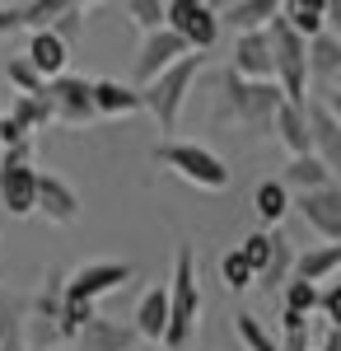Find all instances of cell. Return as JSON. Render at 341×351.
<instances>
[{
  "label": "cell",
  "instance_id": "obj_35",
  "mask_svg": "<svg viewBox=\"0 0 341 351\" xmlns=\"http://www.w3.org/2000/svg\"><path fill=\"white\" fill-rule=\"evenodd\" d=\"M238 253H243V263L253 267V276L266 267V258H271V230H253L248 239L238 243Z\"/></svg>",
  "mask_w": 341,
  "mask_h": 351
},
{
  "label": "cell",
  "instance_id": "obj_6",
  "mask_svg": "<svg viewBox=\"0 0 341 351\" xmlns=\"http://www.w3.org/2000/svg\"><path fill=\"white\" fill-rule=\"evenodd\" d=\"M164 28L168 33H178L183 38L187 52H210L215 43H220V10L215 5H206V0H168L164 5Z\"/></svg>",
  "mask_w": 341,
  "mask_h": 351
},
{
  "label": "cell",
  "instance_id": "obj_12",
  "mask_svg": "<svg viewBox=\"0 0 341 351\" xmlns=\"http://www.w3.org/2000/svg\"><path fill=\"white\" fill-rule=\"evenodd\" d=\"M294 206H299V216L309 230H318L327 243H341V183L323 192H309V197H294Z\"/></svg>",
  "mask_w": 341,
  "mask_h": 351
},
{
  "label": "cell",
  "instance_id": "obj_14",
  "mask_svg": "<svg viewBox=\"0 0 341 351\" xmlns=\"http://www.w3.org/2000/svg\"><path fill=\"white\" fill-rule=\"evenodd\" d=\"M24 56H28V66H33V71H38V75H42L47 84L61 80V75L71 71V47L56 38L52 28H42V33H28Z\"/></svg>",
  "mask_w": 341,
  "mask_h": 351
},
{
  "label": "cell",
  "instance_id": "obj_34",
  "mask_svg": "<svg viewBox=\"0 0 341 351\" xmlns=\"http://www.w3.org/2000/svg\"><path fill=\"white\" fill-rule=\"evenodd\" d=\"M220 281H225V286H229V291L238 295V291H248L257 276H253V267L243 263V253H238V248H229V253L220 258Z\"/></svg>",
  "mask_w": 341,
  "mask_h": 351
},
{
  "label": "cell",
  "instance_id": "obj_44",
  "mask_svg": "<svg viewBox=\"0 0 341 351\" xmlns=\"http://www.w3.org/2000/svg\"><path fill=\"white\" fill-rule=\"evenodd\" d=\"M318 351H341V332H327V342H323Z\"/></svg>",
  "mask_w": 341,
  "mask_h": 351
},
{
  "label": "cell",
  "instance_id": "obj_36",
  "mask_svg": "<svg viewBox=\"0 0 341 351\" xmlns=\"http://www.w3.org/2000/svg\"><path fill=\"white\" fill-rule=\"evenodd\" d=\"M84 14H89V10H84L79 0H71V5H66V14H61V19L52 24V33L61 38V43H66V47H71L79 33H84Z\"/></svg>",
  "mask_w": 341,
  "mask_h": 351
},
{
  "label": "cell",
  "instance_id": "obj_37",
  "mask_svg": "<svg viewBox=\"0 0 341 351\" xmlns=\"http://www.w3.org/2000/svg\"><path fill=\"white\" fill-rule=\"evenodd\" d=\"M318 309H323V319L332 324V332H341V281H332V286L323 291V300H318Z\"/></svg>",
  "mask_w": 341,
  "mask_h": 351
},
{
  "label": "cell",
  "instance_id": "obj_15",
  "mask_svg": "<svg viewBox=\"0 0 341 351\" xmlns=\"http://www.w3.org/2000/svg\"><path fill=\"white\" fill-rule=\"evenodd\" d=\"M136 328L131 324H117V319H103V314H94L89 324L79 328L75 337V351H136Z\"/></svg>",
  "mask_w": 341,
  "mask_h": 351
},
{
  "label": "cell",
  "instance_id": "obj_2",
  "mask_svg": "<svg viewBox=\"0 0 341 351\" xmlns=\"http://www.w3.org/2000/svg\"><path fill=\"white\" fill-rule=\"evenodd\" d=\"M281 89L276 80H238L234 71H220V117H234L238 127H248L253 136H271L276 108H281Z\"/></svg>",
  "mask_w": 341,
  "mask_h": 351
},
{
  "label": "cell",
  "instance_id": "obj_19",
  "mask_svg": "<svg viewBox=\"0 0 341 351\" xmlns=\"http://www.w3.org/2000/svg\"><path fill=\"white\" fill-rule=\"evenodd\" d=\"M131 328H136L140 342H164V332H168V291H164V286H150V291L140 295Z\"/></svg>",
  "mask_w": 341,
  "mask_h": 351
},
{
  "label": "cell",
  "instance_id": "obj_42",
  "mask_svg": "<svg viewBox=\"0 0 341 351\" xmlns=\"http://www.w3.org/2000/svg\"><path fill=\"white\" fill-rule=\"evenodd\" d=\"M318 104H323V108H327V117H332V122L341 127V89H332V94H323Z\"/></svg>",
  "mask_w": 341,
  "mask_h": 351
},
{
  "label": "cell",
  "instance_id": "obj_7",
  "mask_svg": "<svg viewBox=\"0 0 341 351\" xmlns=\"http://www.w3.org/2000/svg\"><path fill=\"white\" fill-rule=\"evenodd\" d=\"M42 94H47V104H52V117L66 122V127H89V122L99 117V112H94V80H89V75L66 71V75L52 80Z\"/></svg>",
  "mask_w": 341,
  "mask_h": 351
},
{
  "label": "cell",
  "instance_id": "obj_13",
  "mask_svg": "<svg viewBox=\"0 0 341 351\" xmlns=\"http://www.w3.org/2000/svg\"><path fill=\"white\" fill-rule=\"evenodd\" d=\"M38 216H47L52 225H75L79 220V192L61 173L38 169Z\"/></svg>",
  "mask_w": 341,
  "mask_h": 351
},
{
  "label": "cell",
  "instance_id": "obj_1",
  "mask_svg": "<svg viewBox=\"0 0 341 351\" xmlns=\"http://www.w3.org/2000/svg\"><path fill=\"white\" fill-rule=\"evenodd\" d=\"M168 291V332H164V347L168 351H187L201 324V281H197V248L178 243L173 253V281L164 286Z\"/></svg>",
  "mask_w": 341,
  "mask_h": 351
},
{
  "label": "cell",
  "instance_id": "obj_38",
  "mask_svg": "<svg viewBox=\"0 0 341 351\" xmlns=\"http://www.w3.org/2000/svg\"><path fill=\"white\" fill-rule=\"evenodd\" d=\"M24 141H33V136L14 122V117H0V150H10V145H24Z\"/></svg>",
  "mask_w": 341,
  "mask_h": 351
},
{
  "label": "cell",
  "instance_id": "obj_29",
  "mask_svg": "<svg viewBox=\"0 0 341 351\" xmlns=\"http://www.w3.org/2000/svg\"><path fill=\"white\" fill-rule=\"evenodd\" d=\"M5 80L14 84V94H19V99H38V94L47 89V80H42V75L28 66V56H24V52H14L10 61H5Z\"/></svg>",
  "mask_w": 341,
  "mask_h": 351
},
{
  "label": "cell",
  "instance_id": "obj_20",
  "mask_svg": "<svg viewBox=\"0 0 341 351\" xmlns=\"http://www.w3.org/2000/svg\"><path fill=\"white\" fill-rule=\"evenodd\" d=\"M337 271H341V243H314V248L294 253V271H290V276H299V281H309V286H323V281H332Z\"/></svg>",
  "mask_w": 341,
  "mask_h": 351
},
{
  "label": "cell",
  "instance_id": "obj_4",
  "mask_svg": "<svg viewBox=\"0 0 341 351\" xmlns=\"http://www.w3.org/2000/svg\"><path fill=\"white\" fill-rule=\"evenodd\" d=\"M150 160L164 164L168 173H178L183 183H192V188L201 192H225L229 188V164L220 160L210 145H197V141H164V145H155L150 150Z\"/></svg>",
  "mask_w": 341,
  "mask_h": 351
},
{
  "label": "cell",
  "instance_id": "obj_5",
  "mask_svg": "<svg viewBox=\"0 0 341 351\" xmlns=\"http://www.w3.org/2000/svg\"><path fill=\"white\" fill-rule=\"evenodd\" d=\"M201 66H206V56L187 52L178 66H168L164 75H155V80L140 89V108L159 122V132H173V127H178L183 104H187V89H192V80H197V71H201Z\"/></svg>",
  "mask_w": 341,
  "mask_h": 351
},
{
  "label": "cell",
  "instance_id": "obj_43",
  "mask_svg": "<svg viewBox=\"0 0 341 351\" xmlns=\"http://www.w3.org/2000/svg\"><path fill=\"white\" fill-rule=\"evenodd\" d=\"M281 328H286V332H294V328H309V319H304V314H290V309H281Z\"/></svg>",
  "mask_w": 341,
  "mask_h": 351
},
{
  "label": "cell",
  "instance_id": "obj_16",
  "mask_svg": "<svg viewBox=\"0 0 341 351\" xmlns=\"http://www.w3.org/2000/svg\"><path fill=\"white\" fill-rule=\"evenodd\" d=\"M309 132H314V155L332 173V183H341V127L327 117L323 104H309Z\"/></svg>",
  "mask_w": 341,
  "mask_h": 351
},
{
  "label": "cell",
  "instance_id": "obj_8",
  "mask_svg": "<svg viewBox=\"0 0 341 351\" xmlns=\"http://www.w3.org/2000/svg\"><path fill=\"white\" fill-rule=\"evenodd\" d=\"M131 281H136V263H84V267H75L66 276V295L99 304L103 295L131 286Z\"/></svg>",
  "mask_w": 341,
  "mask_h": 351
},
{
  "label": "cell",
  "instance_id": "obj_23",
  "mask_svg": "<svg viewBox=\"0 0 341 351\" xmlns=\"http://www.w3.org/2000/svg\"><path fill=\"white\" fill-rule=\"evenodd\" d=\"M281 183H286V192H299V197H309V192L332 188V173L323 169V160H318V155H299V160H290V164H286Z\"/></svg>",
  "mask_w": 341,
  "mask_h": 351
},
{
  "label": "cell",
  "instance_id": "obj_30",
  "mask_svg": "<svg viewBox=\"0 0 341 351\" xmlns=\"http://www.w3.org/2000/svg\"><path fill=\"white\" fill-rule=\"evenodd\" d=\"M281 295H286V309L290 314H314L318 309V300H323V286H309V281H299V276H290L286 286H281Z\"/></svg>",
  "mask_w": 341,
  "mask_h": 351
},
{
  "label": "cell",
  "instance_id": "obj_27",
  "mask_svg": "<svg viewBox=\"0 0 341 351\" xmlns=\"http://www.w3.org/2000/svg\"><path fill=\"white\" fill-rule=\"evenodd\" d=\"M281 19H286L304 43H314L318 33H327V24H323V0H286V5H281Z\"/></svg>",
  "mask_w": 341,
  "mask_h": 351
},
{
  "label": "cell",
  "instance_id": "obj_31",
  "mask_svg": "<svg viewBox=\"0 0 341 351\" xmlns=\"http://www.w3.org/2000/svg\"><path fill=\"white\" fill-rule=\"evenodd\" d=\"M99 314V304H89V300H71L66 295V304H61V342H75L79 328L89 324Z\"/></svg>",
  "mask_w": 341,
  "mask_h": 351
},
{
  "label": "cell",
  "instance_id": "obj_18",
  "mask_svg": "<svg viewBox=\"0 0 341 351\" xmlns=\"http://www.w3.org/2000/svg\"><path fill=\"white\" fill-rule=\"evenodd\" d=\"M271 136L290 150V160L299 155H314V132H309V108H294V104H281L276 108V122H271Z\"/></svg>",
  "mask_w": 341,
  "mask_h": 351
},
{
  "label": "cell",
  "instance_id": "obj_46",
  "mask_svg": "<svg viewBox=\"0 0 341 351\" xmlns=\"http://www.w3.org/2000/svg\"><path fill=\"white\" fill-rule=\"evenodd\" d=\"M337 281H341V271H337Z\"/></svg>",
  "mask_w": 341,
  "mask_h": 351
},
{
  "label": "cell",
  "instance_id": "obj_3",
  "mask_svg": "<svg viewBox=\"0 0 341 351\" xmlns=\"http://www.w3.org/2000/svg\"><path fill=\"white\" fill-rule=\"evenodd\" d=\"M266 38H271V66H276V89L281 99L294 104V108H309V43L294 33V28L276 14L266 24Z\"/></svg>",
  "mask_w": 341,
  "mask_h": 351
},
{
  "label": "cell",
  "instance_id": "obj_25",
  "mask_svg": "<svg viewBox=\"0 0 341 351\" xmlns=\"http://www.w3.org/2000/svg\"><path fill=\"white\" fill-rule=\"evenodd\" d=\"M290 271H294V243L281 234V230H271V258H266V267L257 271V281H262V291H281L290 281Z\"/></svg>",
  "mask_w": 341,
  "mask_h": 351
},
{
  "label": "cell",
  "instance_id": "obj_26",
  "mask_svg": "<svg viewBox=\"0 0 341 351\" xmlns=\"http://www.w3.org/2000/svg\"><path fill=\"white\" fill-rule=\"evenodd\" d=\"M337 75H341V38L318 33L314 43H309V80L337 84Z\"/></svg>",
  "mask_w": 341,
  "mask_h": 351
},
{
  "label": "cell",
  "instance_id": "obj_9",
  "mask_svg": "<svg viewBox=\"0 0 341 351\" xmlns=\"http://www.w3.org/2000/svg\"><path fill=\"white\" fill-rule=\"evenodd\" d=\"M183 56H187V47H183V38H178V33H168V28L145 33V38H140V52H136V66H131L136 89H145L155 75H164L168 66H178Z\"/></svg>",
  "mask_w": 341,
  "mask_h": 351
},
{
  "label": "cell",
  "instance_id": "obj_41",
  "mask_svg": "<svg viewBox=\"0 0 341 351\" xmlns=\"http://www.w3.org/2000/svg\"><path fill=\"white\" fill-rule=\"evenodd\" d=\"M323 24H327V33H332V38H341V0L323 5Z\"/></svg>",
  "mask_w": 341,
  "mask_h": 351
},
{
  "label": "cell",
  "instance_id": "obj_24",
  "mask_svg": "<svg viewBox=\"0 0 341 351\" xmlns=\"http://www.w3.org/2000/svg\"><path fill=\"white\" fill-rule=\"evenodd\" d=\"M290 206H294V197L286 192L281 178H262V183L253 188V211H257V220H262L266 230H276V225L286 220Z\"/></svg>",
  "mask_w": 341,
  "mask_h": 351
},
{
  "label": "cell",
  "instance_id": "obj_47",
  "mask_svg": "<svg viewBox=\"0 0 341 351\" xmlns=\"http://www.w3.org/2000/svg\"><path fill=\"white\" fill-rule=\"evenodd\" d=\"M0 117H5V112H0Z\"/></svg>",
  "mask_w": 341,
  "mask_h": 351
},
{
  "label": "cell",
  "instance_id": "obj_40",
  "mask_svg": "<svg viewBox=\"0 0 341 351\" xmlns=\"http://www.w3.org/2000/svg\"><path fill=\"white\" fill-rule=\"evenodd\" d=\"M281 351H309V328H294V332H286V342H276Z\"/></svg>",
  "mask_w": 341,
  "mask_h": 351
},
{
  "label": "cell",
  "instance_id": "obj_10",
  "mask_svg": "<svg viewBox=\"0 0 341 351\" xmlns=\"http://www.w3.org/2000/svg\"><path fill=\"white\" fill-rule=\"evenodd\" d=\"M0 206L14 220H28L38 211V164L0 160Z\"/></svg>",
  "mask_w": 341,
  "mask_h": 351
},
{
  "label": "cell",
  "instance_id": "obj_22",
  "mask_svg": "<svg viewBox=\"0 0 341 351\" xmlns=\"http://www.w3.org/2000/svg\"><path fill=\"white\" fill-rule=\"evenodd\" d=\"M94 112L99 117H131V112H140V89L122 80H94Z\"/></svg>",
  "mask_w": 341,
  "mask_h": 351
},
{
  "label": "cell",
  "instance_id": "obj_33",
  "mask_svg": "<svg viewBox=\"0 0 341 351\" xmlns=\"http://www.w3.org/2000/svg\"><path fill=\"white\" fill-rule=\"evenodd\" d=\"M122 14H127L140 33H159V28H164V0H127Z\"/></svg>",
  "mask_w": 341,
  "mask_h": 351
},
{
  "label": "cell",
  "instance_id": "obj_11",
  "mask_svg": "<svg viewBox=\"0 0 341 351\" xmlns=\"http://www.w3.org/2000/svg\"><path fill=\"white\" fill-rule=\"evenodd\" d=\"M229 71L238 80H276V66H271V38L262 33H238L234 47H229Z\"/></svg>",
  "mask_w": 341,
  "mask_h": 351
},
{
  "label": "cell",
  "instance_id": "obj_28",
  "mask_svg": "<svg viewBox=\"0 0 341 351\" xmlns=\"http://www.w3.org/2000/svg\"><path fill=\"white\" fill-rule=\"evenodd\" d=\"M5 117H14L28 136H38L42 127H52V104H47V94H38V99H14V108L5 112Z\"/></svg>",
  "mask_w": 341,
  "mask_h": 351
},
{
  "label": "cell",
  "instance_id": "obj_17",
  "mask_svg": "<svg viewBox=\"0 0 341 351\" xmlns=\"http://www.w3.org/2000/svg\"><path fill=\"white\" fill-rule=\"evenodd\" d=\"M220 10V28H234L238 33H262L276 14H281V0H234V5H215Z\"/></svg>",
  "mask_w": 341,
  "mask_h": 351
},
{
  "label": "cell",
  "instance_id": "obj_21",
  "mask_svg": "<svg viewBox=\"0 0 341 351\" xmlns=\"http://www.w3.org/2000/svg\"><path fill=\"white\" fill-rule=\"evenodd\" d=\"M24 324H28V295L0 286V351H28Z\"/></svg>",
  "mask_w": 341,
  "mask_h": 351
},
{
  "label": "cell",
  "instance_id": "obj_45",
  "mask_svg": "<svg viewBox=\"0 0 341 351\" xmlns=\"http://www.w3.org/2000/svg\"><path fill=\"white\" fill-rule=\"evenodd\" d=\"M337 89H341V75H337Z\"/></svg>",
  "mask_w": 341,
  "mask_h": 351
},
{
  "label": "cell",
  "instance_id": "obj_39",
  "mask_svg": "<svg viewBox=\"0 0 341 351\" xmlns=\"http://www.w3.org/2000/svg\"><path fill=\"white\" fill-rule=\"evenodd\" d=\"M19 5H0V38H10V33H19Z\"/></svg>",
  "mask_w": 341,
  "mask_h": 351
},
{
  "label": "cell",
  "instance_id": "obj_32",
  "mask_svg": "<svg viewBox=\"0 0 341 351\" xmlns=\"http://www.w3.org/2000/svg\"><path fill=\"white\" fill-rule=\"evenodd\" d=\"M234 332H238V342H243L248 351H281L276 342H271V332L262 328L257 314H234Z\"/></svg>",
  "mask_w": 341,
  "mask_h": 351
}]
</instances>
